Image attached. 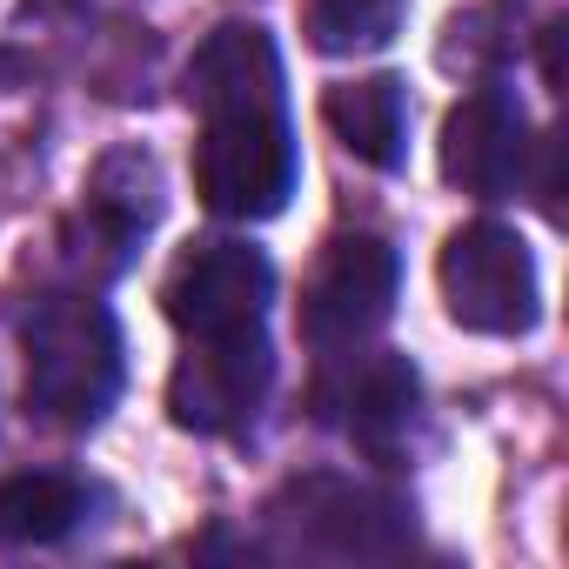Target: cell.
<instances>
[{
    "label": "cell",
    "mask_w": 569,
    "mask_h": 569,
    "mask_svg": "<svg viewBox=\"0 0 569 569\" xmlns=\"http://www.w3.org/2000/svg\"><path fill=\"white\" fill-rule=\"evenodd\" d=\"M322 121L336 128V141H342L356 161H369V168H382V174H396V168L409 161V88H402L396 74L336 81V88L322 94Z\"/></svg>",
    "instance_id": "cell-10"
},
{
    "label": "cell",
    "mask_w": 569,
    "mask_h": 569,
    "mask_svg": "<svg viewBox=\"0 0 569 569\" xmlns=\"http://www.w3.org/2000/svg\"><path fill=\"white\" fill-rule=\"evenodd\" d=\"M529 114L502 81H482L442 121V174L476 201H509L529 174Z\"/></svg>",
    "instance_id": "cell-9"
},
{
    "label": "cell",
    "mask_w": 569,
    "mask_h": 569,
    "mask_svg": "<svg viewBox=\"0 0 569 569\" xmlns=\"http://www.w3.org/2000/svg\"><path fill=\"white\" fill-rule=\"evenodd\" d=\"M562 34H569V21L542 28V81H549V94H562Z\"/></svg>",
    "instance_id": "cell-13"
},
{
    "label": "cell",
    "mask_w": 569,
    "mask_h": 569,
    "mask_svg": "<svg viewBox=\"0 0 569 569\" xmlns=\"http://www.w3.org/2000/svg\"><path fill=\"white\" fill-rule=\"evenodd\" d=\"M396 289H402V261L382 234L356 228V234L322 241V254L302 281V342L322 356L369 349L396 316Z\"/></svg>",
    "instance_id": "cell-5"
},
{
    "label": "cell",
    "mask_w": 569,
    "mask_h": 569,
    "mask_svg": "<svg viewBox=\"0 0 569 569\" xmlns=\"http://www.w3.org/2000/svg\"><path fill=\"white\" fill-rule=\"evenodd\" d=\"M268 522L289 549L329 556V562H376V556H402L416 542V522H409L402 496H389L376 482H356V476H336V469L281 482L274 502H268Z\"/></svg>",
    "instance_id": "cell-3"
},
{
    "label": "cell",
    "mask_w": 569,
    "mask_h": 569,
    "mask_svg": "<svg viewBox=\"0 0 569 569\" xmlns=\"http://www.w3.org/2000/svg\"><path fill=\"white\" fill-rule=\"evenodd\" d=\"M436 281L469 336H529L542 322V274L509 221H462L436 254Z\"/></svg>",
    "instance_id": "cell-4"
},
{
    "label": "cell",
    "mask_w": 569,
    "mask_h": 569,
    "mask_svg": "<svg viewBox=\"0 0 569 569\" xmlns=\"http://www.w3.org/2000/svg\"><path fill=\"white\" fill-rule=\"evenodd\" d=\"M329 362L336 369L316 382L322 422H336L362 456L396 462L402 442H409V429H416V416H422V376H416V362L396 356V349H369V356L342 349Z\"/></svg>",
    "instance_id": "cell-8"
},
{
    "label": "cell",
    "mask_w": 569,
    "mask_h": 569,
    "mask_svg": "<svg viewBox=\"0 0 569 569\" xmlns=\"http://www.w3.org/2000/svg\"><path fill=\"white\" fill-rule=\"evenodd\" d=\"M161 309L181 329V342L254 336L268 329V309H274V261L254 241H194L168 274Z\"/></svg>",
    "instance_id": "cell-6"
},
{
    "label": "cell",
    "mask_w": 569,
    "mask_h": 569,
    "mask_svg": "<svg viewBox=\"0 0 569 569\" xmlns=\"http://www.w3.org/2000/svg\"><path fill=\"white\" fill-rule=\"evenodd\" d=\"M188 108L201 114L194 134L201 208L221 221H274L302 181L289 74H281L274 34L254 21L214 28L188 61Z\"/></svg>",
    "instance_id": "cell-1"
},
{
    "label": "cell",
    "mask_w": 569,
    "mask_h": 569,
    "mask_svg": "<svg viewBox=\"0 0 569 569\" xmlns=\"http://www.w3.org/2000/svg\"><path fill=\"white\" fill-rule=\"evenodd\" d=\"M274 389V349L268 329L254 336H208L188 342L168 376V416L188 436H241Z\"/></svg>",
    "instance_id": "cell-7"
},
{
    "label": "cell",
    "mask_w": 569,
    "mask_h": 569,
    "mask_svg": "<svg viewBox=\"0 0 569 569\" xmlns=\"http://www.w3.org/2000/svg\"><path fill=\"white\" fill-rule=\"evenodd\" d=\"M21 356H28V382H21L28 416L68 436L101 429L128 389L121 322L94 296H41L21 322Z\"/></svg>",
    "instance_id": "cell-2"
},
{
    "label": "cell",
    "mask_w": 569,
    "mask_h": 569,
    "mask_svg": "<svg viewBox=\"0 0 569 569\" xmlns=\"http://www.w3.org/2000/svg\"><path fill=\"white\" fill-rule=\"evenodd\" d=\"M94 509V489L81 476L61 469H21V476H0V542H21V549H48L68 542Z\"/></svg>",
    "instance_id": "cell-11"
},
{
    "label": "cell",
    "mask_w": 569,
    "mask_h": 569,
    "mask_svg": "<svg viewBox=\"0 0 569 569\" xmlns=\"http://www.w3.org/2000/svg\"><path fill=\"white\" fill-rule=\"evenodd\" d=\"M409 0H309V48L329 61L382 54L402 34Z\"/></svg>",
    "instance_id": "cell-12"
}]
</instances>
